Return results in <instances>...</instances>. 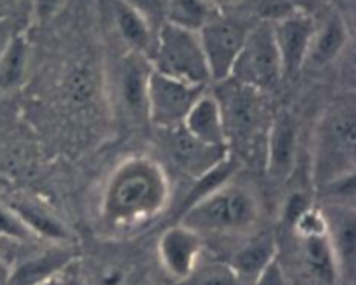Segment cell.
Listing matches in <instances>:
<instances>
[{
    "label": "cell",
    "instance_id": "obj_18",
    "mask_svg": "<svg viewBox=\"0 0 356 285\" xmlns=\"http://www.w3.org/2000/svg\"><path fill=\"white\" fill-rule=\"evenodd\" d=\"M183 127L204 145L228 149L225 122H222L221 108L214 94L204 92L195 101L184 118Z\"/></svg>",
    "mask_w": 356,
    "mask_h": 285
},
{
    "label": "cell",
    "instance_id": "obj_16",
    "mask_svg": "<svg viewBox=\"0 0 356 285\" xmlns=\"http://www.w3.org/2000/svg\"><path fill=\"white\" fill-rule=\"evenodd\" d=\"M7 205L35 238L47 240L51 243H73V235L68 226L40 202L28 197H16L10 198Z\"/></svg>",
    "mask_w": 356,
    "mask_h": 285
},
{
    "label": "cell",
    "instance_id": "obj_9",
    "mask_svg": "<svg viewBox=\"0 0 356 285\" xmlns=\"http://www.w3.org/2000/svg\"><path fill=\"white\" fill-rule=\"evenodd\" d=\"M247 30L249 28H243L236 21L214 16L198 31L211 82L219 83L229 79L236 56L245 40Z\"/></svg>",
    "mask_w": 356,
    "mask_h": 285
},
{
    "label": "cell",
    "instance_id": "obj_27",
    "mask_svg": "<svg viewBox=\"0 0 356 285\" xmlns=\"http://www.w3.org/2000/svg\"><path fill=\"white\" fill-rule=\"evenodd\" d=\"M33 0H0V21L14 24L23 17H31Z\"/></svg>",
    "mask_w": 356,
    "mask_h": 285
},
{
    "label": "cell",
    "instance_id": "obj_4",
    "mask_svg": "<svg viewBox=\"0 0 356 285\" xmlns=\"http://www.w3.org/2000/svg\"><path fill=\"white\" fill-rule=\"evenodd\" d=\"M149 65L155 72L191 86L207 87L211 82L198 33L167 23L156 31Z\"/></svg>",
    "mask_w": 356,
    "mask_h": 285
},
{
    "label": "cell",
    "instance_id": "obj_20",
    "mask_svg": "<svg viewBox=\"0 0 356 285\" xmlns=\"http://www.w3.org/2000/svg\"><path fill=\"white\" fill-rule=\"evenodd\" d=\"M277 259V243L270 235L249 240L232 256L228 268L240 285H254L264 268Z\"/></svg>",
    "mask_w": 356,
    "mask_h": 285
},
{
    "label": "cell",
    "instance_id": "obj_17",
    "mask_svg": "<svg viewBox=\"0 0 356 285\" xmlns=\"http://www.w3.org/2000/svg\"><path fill=\"white\" fill-rule=\"evenodd\" d=\"M106 9L111 24L122 38L127 51L138 52L149 59L155 45V30L146 23L141 14L129 7L124 0H106Z\"/></svg>",
    "mask_w": 356,
    "mask_h": 285
},
{
    "label": "cell",
    "instance_id": "obj_29",
    "mask_svg": "<svg viewBox=\"0 0 356 285\" xmlns=\"http://www.w3.org/2000/svg\"><path fill=\"white\" fill-rule=\"evenodd\" d=\"M65 3L66 0H33V6H31V19L38 21V23L52 19L65 7Z\"/></svg>",
    "mask_w": 356,
    "mask_h": 285
},
{
    "label": "cell",
    "instance_id": "obj_13",
    "mask_svg": "<svg viewBox=\"0 0 356 285\" xmlns=\"http://www.w3.org/2000/svg\"><path fill=\"white\" fill-rule=\"evenodd\" d=\"M298 120L291 111H280L271 120L266 134V170L271 179L291 177L298 162Z\"/></svg>",
    "mask_w": 356,
    "mask_h": 285
},
{
    "label": "cell",
    "instance_id": "obj_32",
    "mask_svg": "<svg viewBox=\"0 0 356 285\" xmlns=\"http://www.w3.org/2000/svg\"><path fill=\"white\" fill-rule=\"evenodd\" d=\"M211 7L218 9V7H229V6H235V3L242 2V0H205Z\"/></svg>",
    "mask_w": 356,
    "mask_h": 285
},
{
    "label": "cell",
    "instance_id": "obj_12",
    "mask_svg": "<svg viewBox=\"0 0 356 285\" xmlns=\"http://www.w3.org/2000/svg\"><path fill=\"white\" fill-rule=\"evenodd\" d=\"M202 235L193 231L188 226L177 225L170 226L162 233L159 240V259L162 268L174 280H188L197 270L200 259Z\"/></svg>",
    "mask_w": 356,
    "mask_h": 285
},
{
    "label": "cell",
    "instance_id": "obj_21",
    "mask_svg": "<svg viewBox=\"0 0 356 285\" xmlns=\"http://www.w3.org/2000/svg\"><path fill=\"white\" fill-rule=\"evenodd\" d=\"M302 261L312 277L325 285H334L339 280V268L330 247L327 233L323 235L301 236Z\"/></svg>",
    "mask_w": 356,
    "mask_h": 285
},
{
    "label": "cell",
    "instance_id": "obj_25",
    "mask_svg": "<svg viewBox=\"0 0 356 285\" xmlns=\"http://www.w3.org/2000/svg\"><path fill=\"white\" fill-rule=\"evenodd\" d=\"M124 2L136 13L141 14L146 23L155 30V33L165 21L167 0H124Z\"/></svg>",
    "mask_w": 356,
    "mask_h": 285
},
{
    "label": "cell",
    "instance_id": "obj_11",
    "mask_svg": "<svg viewBox=\"0 0 356 285\" xmlns=\"http://www.w3.org/2000/svg\"><path fill=\"white\" fill-rule=\"evenodd\" d=\"M162 132L165 134L163 146H165L169 158L181 172L188 174L193 179H198L205 172L214 169L219 162H222L229 155V149L212 148V146L198 141L183 125L165 129Z\"/></svg>",
    "mask_w": 356,
    "mask_h": 285
},
{
    "label": "cell",
    "instance_id": "obj_22",
    "mask_svg": "<svg viewBox=\"0 0 356 285\" xmlns=\"http://www.w3.org/2000/svg\"><path fill=\"white\" fill-rule=\"evenodd\" d=\"M30 70V44L17 31L0 54V92H10L26 80Z\"/></svg>",
    "mask_w": 356,
    "mask_h": 285
},
{
    "label": "cell",
    "instance_id": "obj_26",
    "mask_svg": "<svg viewBox=\"0 0 356 285\" xmlns=\"http://www.w3.org/2000/svg\"><path fill=\"white\" fill-rule=\"evenodd\" d=\"M92 92L90 75L86 70H75L66 80V94L73 103H86Z\"/></svg>",
    "mask_w": 356,
    "mask_h": 285
},
{
    "label": "cell",
    "instance_id": "obj_10",
    "mask_svg": "<svg viewBox=\"0 0 356 285\" xmlns=\"http://www.w3.org/2000/svg\"><path fill=\"white\" fill-rule=\"evenodd\" d=\"M284 76H294L306 65L312 47L315 21L302 13H291L271 23Z\"/></svg>",
    "mask_w": 356,
    "mask_h": 285
},
{
    "label": "cell",
    "instance_id": "obj_31",
    "mask_svg": "<svg viewBox=\"0 0 356 285\" xmlns=\"http://www.w3.org/2000/svg\"><path fill=\"white\" fill-rule=\"evenodd\" d=\"M16 33L17 31L14 30V24L6 23V21H0V54H2V51L7 47L10 38H13Z\"/></svg>",
    "mask_w": 356,
    "mask_h": 285
},
{
    "label": "cell",
    "instance_id": "obj_7",
    "mask_svg": "<svg viewBox=\"0 0 356 285\" xmlns=\"http://www.w3.org/2000/svg\"><path fill=\"white\" fill-rule=\"evenodd\" d=\"M205 92V87L191 86L172 76L162 75L152 68L148 79V122L165 131V129L183 125L188 111L195 101Z\"/></svg>",
    "mask_w": 356,
    "mask_h": 285
},
{
    "label": "cell",
    "instance_id": "obj_6",
    "mask_svg": "<svg viewBox=\"0 0 356 285\" xmlns=\"http://www.w3.org/2000/svg\"><path fill=\"white\" fill-rule=\"evenodd\" d=\"M219 86L221 89L214 96L221 108L228 149L232 145H250L261 131V122L264 118L261 99L263 92L242 86L232 79L222 80Z\"/></svg>",
    "mask_w": 356,
    "mask_h": 285
},
{
    "label": "cell",
    "instance_id": "obj_19",
    "mask_svg": "<svg viewBox=\"0 0 356 285\" xmlns=\"http://www.w3.org/2000/svg\"><path fill=\"white\" fill-rule=\"evenodd\" d=\"M348 40H350V31L344 17H341L339 14H330L320 26H315L306 65L313 68H323L330 65L343 54Z\"/></svg>",
    "mask_w": 356,
    "mask_h": 285
},
{
    "label": "cell",
    "instance_id": "obj_23",
    "mask_svg": "<svg viewBox=\"0 0 356 285\" xmlns=\"http://www.w3.org/2000/svg\"><path fill=\"white\" fill-rule=\"evenodd\" d=\"M214 16V7L205 0H167L163 23L198 33Z\"/></svg>",
    "mask_w": 356,
    "mask_h": 285
},
{
    "label": "cell",
    "instance_id": "obj_5",
    "mask_svg": "<svg viewBox=\"0 0 356 285\" xmlns=\"http://www.w3.org/2000/svg\"><path fill=\"white\" fill-rule=\"evenodd\" d=\"M229 79L254 90H271L284 79L271 21L249 28Z\"/></svg>",
    "mask_w": 356,
    "mask_h": 285
},
{
    "label": "cell",
    "instance_id": "obj_3",
    "mask_svg": "<svg viewBox=\"0 0 356 285\" xmlns=\"http://www.w3.org/2000/svg\"><path fill=\"white\" fill-rule=\"evenodd\" d=\"M259 219L256 195L238 183L221 184L181 212V225L198 235L249 231Z\"/></svg>",
    "mask_w": 356,
    "mask_h": 285
},
{
    "label": "cell",
    "instance_id": "obj_15",
    "mask_svg": "<svg viewBox=\"0 0 356 285\" xmlns=\"http://www.w3.org/2000/svg\"><path fill=\"white\" fill-rule=\"evenodd\" d=\"M75 259L76 249L73 243H51L49 249L19 261L10 270L7 285H45Z\"/></svg>",
    "mask_w": 356,
    "mask_h": 285
},
{
    "label": "cell",
    "instance_id": "obj_24",
    "mask_svg": "<svg viewBox=\"0 0 356 285\" xmlns=\"http://www.w3.org/2000/svg\"><path fill=\"white\" fill-rule=\"evenodd\" d=\"M0 238L14 240V242H31L35 236L23 225L19 218L14 214L7 204H0Z\"/></svg>",
    "mask_w": 356,
    "mask_h": 285
},
{
    "label": "cell",
    "instance_id": "obj_33",
    "mask_svg": "<svg viewBox=\"0 0 356 285\" xmlns=\"http://www.w3.org/2000/svg\"><path fill=\"white\" fill-rule=\"evenodd\" d=\"M45 285H56V284H52V282H49V284H45Z\"/></svg>",
    "mask_w": 356,
    "mask_h": 285
},
{
    "label": "cell",
    "instance_id": "obj_2",
    "mask_svg": "<svg viewBox=\"0 0 356 285\" xmlns=\"http://www.w3.org/2000/svg\"><path fill=\"white\" fill-rule=\"evenodd\" d=\"M356 106L353 96L330 104L318 120L313 141V181L320 188L355 176Z\"/></svg>",
    "mask_w": 356,
    "mask_h": 285
},
{
    "label": "cell",
    "instance_id": "obj_14",
    "mask_svg": "<svg viewBox=\"0 0 356 285\" xmlns=\"http://www.w3.org/2000/svg\"><path fill=\"white\" fill-rule=\"evenodd\" d=\"M325 215L327 238L336 256L339 277L353 280L356 259V214L351 204H334L322 209Z\"/></svg>",
    "mask_w": 356,
    "mask_h": 285
},
{
    "label": "cell",
    "instance_id": "obj_8",
    "mask_svg": "<svg viewBox=\"0 0 356 285\" xmlns=\"http://www.w3.org/2000/svg\"><path fill=\"white\" fill-rule=\"evenodd\" d=\"M152 65L146 56L127 51L113 72V96L120 113L129 122L141 124L148 122V79Z\"/></svg>",
    "mask_w": 356,
    "mask_h": 285
},
{
    "label": "cell",
    "instance_id": "obj_30",
    "mask_svg": "<svg viewBox=\"0 0 356 285\" xmlns=\"http://www.w3.org/2000/svg\"><path fill=\"white\" fill-rule=\"evenodd\" d=\"M308 207H312V204H309V200L306 198V195H292L287 200V205H285V221L294 225L296 219H298Z\"/></svg>",
    "mask_w": 356,
    "mask_h": 285
},
{
    "label": "cell",
    "instance_id": "obj_1",
    "mask_svg": "<svg viewBox=\"0 0 356 285\" xmlns=\"http://www.w3.org/2000/svg\"><path fill=\"white\" fill-rule=\"evenodd\" d=\"M170 198L165 170L149 156H129L115 167L101 195V218L113 228H131L156 218Z\"/></svg>",
    "mask_w": 356,
    "mask_h": 285
},
{
    "label": "cell",
    "instance_id": "obj_28",
    "mask_svg": "<svg viewBox=\"0 0 356 285\" xmlns=\"http://www.w3.org/2000/svg\"><path fill=\"white\" fill-rule=\"evenodd\" d=\"M254 285H292L287 273L282 268L280 261L275 259L263 270V273L256 278Z\"/></svg>",
    "mask_w": 356,
    "mask_h": 285
}]
</instances>
